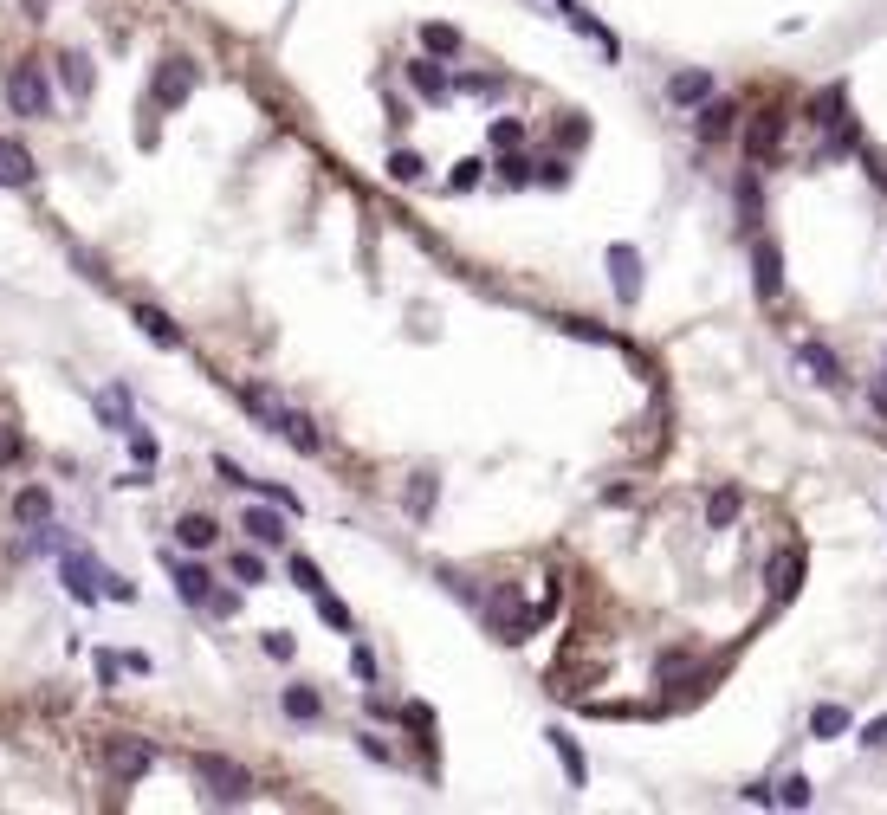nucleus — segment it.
Listing matches in <instances>:
<instances>
[{
	"instance_id": "13",
	"label": "nucleus",
	"mask_w": 887,
	"mask_h": 815,
	"mask_svg": "<svg viewBox=\"0 0 887 815\" xmlns=\"http://www.w3.org/2000/svg\"><path fill=\"white\" fill-rule=\"evenodd\" d=\"M175 544L195 550V557H208V550L221 544V524H214L208 511H188V518H175Z\"/></svg>"
},
{
	"instance_id": "32",
	"label": "nucleus",
	"mask_w": 887,
	"mask_h": 815,
	"mask_svg": "<svg viewBox=\"0 0 887 815\" xmlns=\"http://www.w3.org/2000/svg\"><path fill=\"white\" fill-rule=\"evenodd\" d=\"M65 85H72V98H85V91H91V59H85V52H65Z\"/></svg>"
},
{
	"instance_id": "25",
	"label": "nucleus",
	"mask_w": 887,
	"mask_h": 815,
	"mask_svg": "<svg viewBox=\"0 0 887 815\" xmlns=\"http://www.w3.org/2000/svg\"><path fill=\"white\" fill-rule=\"evenodd\" d=\"M408 85H415L421 98H447V72L434 65V52H428V59H415V65H408Z\"/></svg>"
},
{
	"instance_id": "29",
	"label": "nucleus",
	"mask_w": 887,
	"mask_h": 815,
	"mask_svg": "<svg viewBox=\"0 0 887 815\" xmlns=\"http://www.w3.org/2000/svg\"><path fill=\"white\" fill-rule=\"evenodd\" d=\"M849 725H855L849 706H816V712H810V731H816V738H842Z\"/></svg>"
},
{
	"instance_id": "8",
	"label": "nucleus",
	"mask_w": 887,
	"mask_h": 815,
	"mask_svg": "<svg viewBox=\"0 0 887 815\" xmlns=\"http://www.w3.org/2000/svg\"><path fill=\"white\" fill-rule=\"evenodd\" d=\"M188 91H195V65H188V59H162L156 65V85H149V98H156V104H188Z\"/></svg>"
},
{
	"instance_id": "22",
	"label": "nucleus",
	"mask_w": 887,
	"mask_h": 815,
	"mask_svg": "<svg viewBox=\"0 0 887 815\" xmlns=\"http://www.w3.org/2000/svg\"><path fill=\"white\" fill-rule=\"evenodd\" d=\"M797 583H803V557H797V550H784V557L771 563V602H790V596H797Z\"/></svg>"
},
{
	"instance_id": "40",
	"label": "nucleus",
	"mask_w": 887,
	"mask_h": 815,
	"mask_svg": "<svg viewBox=\"0 0 887 815\" xmlns=\"http://www.w3.org/2000/svg\"><path fill=\"white\" fill-rule=\"evenodd\" d=\"M350 673H357V680H376V654H370V647H350Z\"/></svg>"
},
{
	"instance_id": "38",
	"label": "nucleus",
	"mask_w": 887,
	"mask_h": 815,
	"mask_svg": "<svg viewBox=\"0 0 887 815\" xmlns=\"http://www.w3.org/2000/svg\"><path fill=\"white\" fill-rule=\"evenodd\" d=\"M259 647H266L272 660H292V654H298V641H292V634H285V628H272V634H266V641H259Z\"/></svg>"
},
{
	"instance_id": "1",
	"label": "nucleus",
	"mask_w": 887,
	"mask_h": 815,
	"mask_svg": "<svg viewBox=\"0 0 887 815\" xmlns=\"http://www.w3.org/2000/svg\"><path fill=\"white\" fill-rule=\"evenodd\" d=\"M240 402H247V408L259 414V421H266V434H279L285 447H298L305 460H318V453H324V434H318V421H311L305 408L279 402V395H272V389H259V382H247V389H240Z\"/></svg>"
},
{
	"instance_id": "48",
	"label": "nucleus",
	"mask_w": 887,
	"mask_h": 815,
	"mask_svg": "<svg viewBox=\"0 0 887 815\" xmlns=\"http://www.w3.org/2000/svg\"><path fill=\"white\" fill-rule=\"evenodd\" d=\"M868 402H875V414L887 421V382H875V389H868Z\"/></svg>"
},
{
	"instance_id": "24",
	"label": "nucleus",
	"mask_w": 887,
	"mask_h": 815,
	"mask_svg": "<svg viewBox=\"0 0 887 815\" xmlns=\"http://www.w3.org/2000/svg\"><path fill=\"white\" fill-rule=\"evenodd\" d=\"M460 46H467V39H460V26H447V20H428V26H421V52H434V59H454Z\"/></svg>"
},
{
	"instance_id": "5",
	"label": "nucleus",
	"mask_w": 887,
	"mask_h": 815,
	"mask_svg": "<svg viewBox=\"0 0 887 815\" xmlns=\"http://www.w3.org/2000/svg\"><path fill=\"white\" fill-rule=\"evenodd\" d=\"M59 576H65V589H72L85 609H91V602H104V563L91 557V550H65V557H59Z\"/></svg>"
},
{
	"instance_id": "11",
	"label": "nucleus",
	"mask_w": 887,
	"mask_h": 815,
	"mask_svg": "<svg viewBox=\"0 0 887 815\" xmlns=\"http://www.w3.org/2000/svg\"><path fill=\"white\" fill-rule=\"evenodd\" d=\"M777 136H784V110H758V117L745 123V156L752 162L777 156Z\"/></svg>"
},
{
	"instance_id": "19",
	"label": "nucleus",
	"mask_w": 887,
	"mask_h": 815,
	"mask_svg": "<svg viewBox=\"0 0 887 815\" xmlns=\"http://www.w3.org/2000/svg\"><path fill=\"white\" fill-rule=\"evenodd\" d=\"M240 531H247L253 544H285V511H272V505H253L247 518H240Z\"/></svg>"
},
{
	"instance_id": "3",
	"label": "nucleus",
	"mask_w": 887,
	"mask_h": 815,
	"mask_svg": "<svg viewBox=\"0 0 887 815\" xmlns=\"http://www.w3.org/2000/svg\"><path fill=\"white\" fill-rule=\"evenodd\" d=\"M486 621H493V634H499V641H525V634L538 628V615L525 609L518 583H499L493 596H486Z\"/></svg>"
},
{
	"instance_id": "37",
	"label": "nucleus",
	"mask_w": 887,
	"mask_h": 815,
	"mask_svg": "<svg viewBox=\"0 0 887 815\" xmlns=\"http://www.w3.org/2000/svg\"><path fill=\"white\" fill-rule=\"evenodd\" d=\"M518 143H525V123H518V117H499V123H493V149H518Z\"/></svg>"
},
{
	"instance_id": "26",
	"label": "nucleus",
	"mask_w": 887,
	"mask_h": 815,
	"mask_svg": "<svg viewBox=\"0 0 887 815\" xmlns=\"http://www.w3.org/2000/svg\"><path fill=\"white\" fill-rule=\"evenodd\" d=\"M434 505H441V479H434V473H415V486H408V518L421 524Z\"/></svg>"
},
{
	"instance_id": "14",
	"label": "nucleus",
	"mask_w": 887,
	"mask_h": 815,
	"mask_svg": "<svg viewBox=\"0 0 887 815\" xmlns=\"http://www.w3.org/2000/svg\"><path fill=\"white\" fill-rule=\"evenodd\" d=\"M39 169L33 156H26V143H13V136H0V188H33Z\"/></svg>"
},
{
	"instance_id": "17",
	"label": "nucleus",
	"mask_w": 887,
	"mask_h": 815,
	"mask_svg": "<svg viewBox=\"0 0 887 815\" xmlns=\"http://www.w3.org/2000/svg\"><path fill=\"white\" fill-rule=\"evenodd\" d=\"M279 706H285L292 725H318V718H324V693H318V686H285Z\"/></svg>"
},
{
	"instance_id": "23",
	"label": "nucleus",
	"mask_w": 887,
	"mask_h": 815,
	"mask_svg": "<svg viewBox=\"0 0 887 815\" xmlns=\"http://www.w3.org/2000/svg\"><path fill=\"white\" fill-rule=\"evenodd\" d=\"M91 408H98V421L111 427V434H130V427H136V421H130V395H124V389H104Z\"/></svg>"
},
{
	"instance_id": "4",
	"label": "nucleus",
	"mask_w": 887,
	"mask_h": 815,
	"mask_svg": "<svg viewBox=\"0 0 887 815\" xmlns=\"http://www.w3.org/2000/svg\"><path fill=\"white\" fill-rule=\"evenodd\" d=\"M7 104L20 110V117H46L52 110V85H46V72H39L33 59H20L7 72Z\"/></svg>"
},
{
	"instance_id": "35",
	"label": "nucleus",
	"mask_w": 887,
	"mask_h": 815,
	"mask_svg": "<svg viewBox=\"0 0 887 815\" xmlns=\"http://www.w3.org/2000/svg\"><path fill=\"white\" fill-rule=\"evenodd\" d=\"M777 803H784V809H810V777H784V783H777Z\"/></svg>"
},
{
	"instance_id": "46",
	"label": "nucleus",
	"mask_w": 887,
	"mask_h": 815,
	"mask_svg": "<svg viewBox=\"0 0 887 815\" xmlns=\"http://www.w3.org/2000/svg\"><path fill=\"white\" fill-rule=\"evenodd\" d=\"M862 744H875V751H881V744H887V718H868V725H862Z\"/></svg>"
},
{
	"instance_id": "41",
	"label": "nucleus",
	"mask_w": 887,
	"mask_h": 815,
	"mask_svg": "<svg viewBox=\"0 0 887 815\" xmlns=\"http://www.w3.org/2000/svg\"><path fill=\"white\" fill-rule=\"evenodd\" d=\"M124 440H130V453H136V466H149V460H156V440H149V434H143V427H130V434H124Z\"/></svg>"
},
{
	"instance_id": "21",
	"label": "nucleus",
	"mask_w": 887,
	"mask_h": 815,
	"mask_svg": "<svg viewBox=\"0 0 887 815\" xmlns=\"http://www.w3.org/2000/svg\"><path fill=\"white\" fill-rule=\"evenodd\" d=\"M667 98L674 104H706L713 98V72H674L667 78Z\"/></svg>"
},
{
	"instance_id": "20",
	"label": "nucleus",
	"mask_w": 887,
	"mask_h": 815,
	"mask_svg": "<svg viewBox=\"0 0 887 815\" xmlns=\"http://www.w3.org/2000/svg\"><path fill=\"white\" fill-rule=\"evenodd\" d=\"M732 123H739V110H732L726 98H706V104H700V123H693V130H700L706 143H719V136H732Z\"/></svg>"
},
{
	"instance_id": "10",
	"label": "nucleus",
	"mask_w": 887,
	"mask_h": 815,
	"mask_svg": "<svg viewBox=\"0 0 887 815\" xmlns=\"http://www.w3.org/2000/svg\"><path fill=\"white\" fill-rule=\"evenodd\" d=\"M752 285H758V298L784 292V253H777V240H758L752 246Z\"/></svg>"
},
{
	"instance_id": "28",
	"label": "nucleus",
	"mask_w": 887,
	"mask_h": 815,
	"mask_svg": "<svg viewBox=\"0 0 887 815\" xmlns=\"http://www.w3.org/2000/svg\"><path fill=\"white\" fill-rule=\"evenodd\" d=\"M732 518H739V486H719L713 499H706V524H713V531H726Z\"/></svg>"
},
{
	"instance_id": "31",
	"label": "nucleus",
	"mask_w": 887,
	"mask_h": 815,
	"mask_svg": "<svg viewBox=\"0 0 887 815\" xmlns=\"http://www.w3.org/2000/svg\"><path fill=\"white\" fill-rule=\"evenodd\" d=\"M26 460V434L13 421H0V473H7V466H20Z\"/></svg>"
},
{
	"instance_id": "16",
	"label": "nucleus",
	"mask_w": 887,
	"mask_h": 815,
	"mask_svg": "<svg viewBox=\"0 0 887 815\" xmlns=\"http://www.w3.org/2000/svg\"><path fill=\"white\" fill-rule=\"evenodd\" d=\"M797 363L810 369V382H823V389H836V382H842L836 350H829V343H816V337H803V343H797Z\"/></svg>"
},
{
	"instance_id": "30",
	"label": "nucleus",
	"mask_w": 887,
	"mask_h": 815,
	"mask_svg": "<svg viewBox=\"0 0 887 815\" xmlns=\"http://www.w3.org/2000/svg\"><path fill=\"white\" fill-rule=\"evenodd\" d=\"M227 570H234V583H247V589L266 583V563H259V550H234V557H227Z\"/></svg>"
},
{
	"instance_id": "15",
	"label": "nucleus",
	"mask_w": 887,
	"mask_h": 815,
	"mask_svg": "<svg viewBox=\"0 0 887 815\" xmlns=\"http://www.w3.org/2000/svg\"><path fill=\"white\" fill-rule=\"evenodd\" d=\"M130 317H136V330H143V337L156 343V350H182V324H175L169 311H156V305H136Z\"/></svg>"
},
{
	"instance_id": "33",
	"label": "nucleus",
	"mask_w": 887,
	"mask_h": 815,
	"mask_svg": "<svg viewBox=\"0 0 887 815\" xmlns=\"http://www.w3.org/2000/svg\"><path fill=\"white\" fill-rule=\"evenodd\" d=\"M285 576H292V583L305 589V596H318V589H324V570H318L311 557H292V563H285Z\"/></svg>"
},
{
	"instance_id": "47",
	"label": "nucleus",
	"mask_w": 887,
	"mask_h": 815,
	"mask_svg": "<svg viewBox=\"0 0 887 815\" xmlns=\"http://www.w3.org/2000/svg\"><path fill=\"white\" fill-rule=\"evenodd\" d=\"M454 85H460V91H493V78H486V72H460Z\"/></svg>"
},
{
	"instance_id": "12",
	"label": "nucleus",
	"mask_w": 887,
	"mask_h": 815,
	"mask_svg": "<svg viewBox=\"0 0 887 815\" xmlns=\"http://www.w3.org/2000/svg\"><path fill=\"white\" fill-rule=\"evenodd\" d=\"M13 524H26V531H52V492L46 486H20V492H13Z\"/></svg>"
},
{
	"instance_id": "7",
	"label": "nucleus",
	"mask_w": 887,
	"mask_h": 815,
	"mask_svg": "<svg viewBox=\"0 0 887 815\" xmlns=\"http://www.w3.org/2000/svg\"><path fill=\"white\" fill-rule=\"evenodd\" d=\"M162 563H169V583H175V596H182L188 609H208V596H214V576L201 570V563H182V557H169V550H162Z\"/></svg>"
},
{
	"instance_id": "6",
	"label": "nucleus",
	"mask_w": 887,
	"mask_h": 815,
	"mask_svg": "<svg viewBox=\"0 0 887 815\" xmlns=\"http://www.w3.org/2000/svg\"><path fill=\"white\" fill-rule=\"evenodd\" d=\"M149 764H156V744L149 738H117L111 744V777H117V790L136 777H149Z\"/></svg>"
},
{
	"instance_id": "34",
	"label": "nucleus",
	"mask_w": 887,
	"mask_h": 815,
	"mask_svg": "<svg viewBox=\"0 0 887 815\" xmlns=\"http://www.w3.org/2000/svg\"><path fill=\"white\" fill-rule=\"evenodd\" d=\"M318 615H324V621H331V628H337V634H350V628H357V615H350V609H344V602H337V596H331V589H318Z\"/></svg>"
},
{
	"instance_id": "18",
	"label": "nucleus",
	"mask_w": 887,
	"mask_h": 815,
	"mask_svg": "<svg viewBox=\"0 0 887 815\" xmlns=\"http://www.w3.org/2000/svg\"><path fill=\"white\" fill-rule=\"evenodd\" d=\"M544 738H551V751H557V764H564V777H570V790H583V783H590V764H583V751H577V738H570V731H544Z\"/></svg>"
},
{
	"instance_id": "9",
	"label": "nucleus",
	"mask_w": 887,
	"mask_h": 815,
	"mask_svg": "<svg viewBox=\"0 0 887 815\" xmlns=\"http://www.w3.org/2000/svg\"><path fill=\"white\" fill-rule=\"evenodd\" d=\"M609 285H616V298H622V305H635V298H641V253H635V246H609Z\"/></svg>"
},
{
	"instance_id": "39",
	"label": "nucleus",
	"mask_w": 887,
	"mask_h": 815,
	"mask_svg": "<svg viewBox=\"0 0 887 815\" xmlns=\"http://www.w3.org/2000/svg\"><path fill=\"white\" fill-rule=\"evenodd\" d=\"M104 602H136V583H130V576H111V570H104Z\"/></svg>"
},
{
	"instance_id": "2",
	"label": "nucleus",
	"mask_w": 887,
	"mask_h": 815,
	"mask_svg": "<svg viewBox=\"0 0 887 815\" xmlns=\"http://www.w3.org/2000/svg\"><path fill=\"white\" fill-rule=\"evenodd\" d=\"M195 783L214 796V803H247V796L259 790L253 770H240L234 757H214V751H201V757H195Z\"/></svg>"
},
{
	"instance_id": "42",
	"label": "nucleus",
	"mask_w": 887,
	"mask_h": 815,
	"mask_svg": "<svg viewBox=\"0 0 887 815\" xmlns=\"http://www.w3.org/2000/svg\"><path fill=\"white\" fill-rule=\"evenodd\" d=\"M259 492H266V499H272V505H279V511H305V505H298V492H285V486H272V479H259Z\"/></svg>"
},
{
	"instance_id": "44",
	"label": "nucleus",
	"mask_w": 887,
	"mask_h": 815,
	"mask_svg": "<svg viewBox=\"0 0 887 815\" xmlns=\"http://www.w3.org/2000/svg\"><path fill=\"white\" fill-rule=\"evenodd\" d=\"M208 609H214V615H234V609H240V596H234V589H214Z\"/></svg>"
},
{
	"instance_id": "45",
	"label": "nucleus",
	"mask_w": 887,
	"mask_h": 815,
	"mask_svg": "<svg viewBox=\"0 0 887 815\" xmlns=\"http://www.w3.org/2000/svg\"><path fill=\"white\" fill-rule=\"evenodd\" d=\"M117 673H124V660H117V654H98V680L117 686Z\"/></svg>"
},
{
	"instance_id": "27",
	"label": "nucleus",
	"mask_w": 887,
	"mask_h": 815,
	"mask_svg": "<svg viewBox=\"0 0 887 815\" xmlns=\"http://www.w3.org/2000/svg\"><path fill=\"white\" fill-rule=\"evenodd\" d=\"M421 175H428V162H421L415 149H395V156H389V182H395V188H415Z\"/></svg>"
},
{
	"instance_id": "43",
	"label": "nucleus",
	"mask_w": 887,
	"mask_h": 815,
	"mask_svg": "<svg viewBox=\"0 0 887 815\" xmlns=\"http://www.w3.org/2000/svg\"><path fill=\"white\" fill-rule=\"evenodd\" d=\"M499 169H506V182H512V188H525V182H531V162H525V156H506Z\"/></svg>"
},
{
	"instance_id": "36",
	"label": "nucleus",
	"mask_w": 887,
	"mask_h": 815,
	"mask_svg": "<svg viewBox=\"0 0 887 815\" xmlns=\"http://www.w3.org/2000/svg\"><path fill=\"white\" fill-rule=\"evenodd\" d=\"M480 175H486V162H480V156H467V162H454V175H447V188H460V195H467V188L480 182Z\"/></svg>"
}]
</instances>
